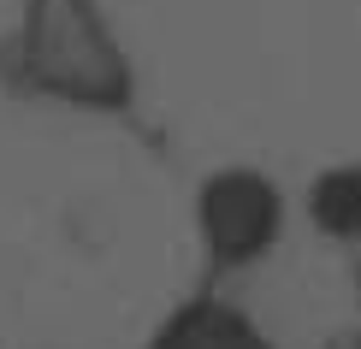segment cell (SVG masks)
<instances>
[{"label":"cell","instance_id":"obj_3","mask_svg":"<svg viewBox=\"0 0 361 349\" xmlns=\"http://www.w3.org/2000/svg\"><path fill=\"white\" fill-rule=\"evenodd\" d=\"M142 349H273V343L243 308H231L219 296H195L178 314H166Z\"/></svg>","mask_w":361,"mask_h":349},{"label":"cell","instance_id":"obj_1","mask_svg":"<svg viewBox=\"0 0 361 349\" xmlns=\"http://www.w3.org/2000/svg\"><path fill=\"white\" fill-rule=\"evenodd\" d=\"M12 66L36 95L71 101V107L113 113L130 101V66L107 36L95 0H24Z\"/></svg>","mask_w":361,"mask_h":349},{"label":"cell","instance_id":"obj_4","mask_svg":"<svg viewBox=\"0 0 361 349\" xmlns=\"http://www.w3.org/2000/svg\"><path fill=\"white\" fill-rule=\"evenodd\" d=\"M308 219L338 243H361V160L326 166L308 184Z\"/></svg>","mask_w":361,"mask_h":349},{"label":"cell","instance_id":"obj_2","mask_svg":"<svg viewBox=\"0 0 361 349\" xmlns=\"http://www.w3.org/2000/svg\"><path fill=\"white\" fill-rule=\"evenodd\" d=\"M195 237L214 272H243L284 237V190L261 166H219L195 190Z\"/></svg>","mask_w":361,"mask_h":349}]
</instances>
